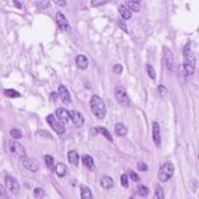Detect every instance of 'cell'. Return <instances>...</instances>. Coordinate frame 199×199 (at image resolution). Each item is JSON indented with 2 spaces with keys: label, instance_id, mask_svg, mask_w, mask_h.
Listing matches in <instances>:
<instances>
[{
  "label": "cell",
  "instance_id": "obj_1",
  "mask_svg": "<svg viewBox=\"0 0 199 199\" xmlns=\"http://www.w3.org/2000/svg\"><path fill=\"white\" fill-rule=\"evenodd\" d=\"M90 108H92L93 114L100 120H102L105 117V114H106V106H105L104 101L101 100V97H98L96 94L92 96L90 98Z\"/></svg>",
  "mask_w": 199,
  "mask_h": 199
},
{
  "label": "cell",
  "instance_id": "obj_2",
  "mask_svg": "<svg viewBox=\"0 0 199 199\" xmlns=\"http://www.w3.org/2000/svg\"><path fill=\"white\" fill-rule=\"evenodd\" d=\"M174 174V165L171 162H165L158 171V179L161 182H167Z\"/></svg>",
  "mask_w": 199,
  "mask_h": 199
},
{
  "label": "cell",
  "instance_id": "obj_3",
  "mask_svg": "<svg viewBox=\"0 0 199 199\" xmlns=\"http://www.w3.org/2000/svg\"><path fill=\"white\" fill-rule=\"evenodd\" d=\"M7 150L9 154H12L13 157H18V158H21L23 159L25 157V150L21 143L16 142V141H11L7 143Z\"/></svg>",
  "mask_w": 199,
  "mask_h": 199
},
{
  "label": "cell",
  "instance_id": "obj_4",
  "mask_svg": "<svg viewBox=\"0 0 199 199\" xmlns=\"http://www.w3.org/2000/svg\"><path fill=\"white\" fill-rule=\"evenodd\" d=\"M47 122L51 125V128L57 133V134H60V135H63L64 133H65V126L60 122V121L54 117L53 114H49L48 117H47Z\"/></svg>",
  "mask_w": 199,
  "mask_h": 199
},
{
  "label": "cell",
  "instance_id": "obj_5",
  "mask_svg": "<svg viewBox=\"0 0 199 199\" xmlns=\"http://www.w3.org/2000/svg\"><path fill=\"white\" fill-rule=\"evenodd\" d=\"M5 186H7V189L9 192H12V194H19L20 191V185L19 182L16 181V178L11 175H7L5 176Z\"/></svg>",
  "mask_w": 199,
  "mask_h": 199
},
{
  "label": "cell",
  "instance_id": "obj_6",
  "mask_svg": "<svg viewBox=\"0 0 199 199\" xmlns=\"http://www.w3.org/2000/svg\"><path fill=\"white\" fill-rule=\"evenodd\" d=\"M115 98H117V101L124 105V106H126V105H129V97H128V93L125 92V89L122 86H117L115 88Z\"/></svg>",
  "mask_w": 199,
  "mask_h": 199
},
{
  "label": "cell",
  "instance_id": "obj_7",
  "mask_svg": "<svg viewBox=\"0 0 199 199\" xmlns=\"http://www.w3.org/2000/svg\"><path fill=\"white\" fill-rule=\"evenodd\" d=\"M163 63L166 65V68H167V70H170V72L174 70V57H173V53L167 48L163 49Z\"/></svg>",
  "mask_w": 199,
  "mask_h": 199
},
{
  "label": "cell",
  "instance_id": "obj_8",
  "mask_svg": "<svg viewBox=\"0 0 199 199\" xmlns=\"http://www.w3.org/2000/svg\"><path fill=\"white\" fill-rule=\"evenodd\" d=\"M69 120H72V122L74 124V126L80 128V126L84 125V115H82L80 112L77 110H72L69 112Z\"/></svg>",
  "mask_w": 199,
  "mask_h": 199
},
{
  "label": "cell",
  "instance_id": "obj_9",
  "mask_svg": "<svg viewBox=\"0 0 199 199\" xmlns=\"http://www.w3.org/2000/svg\"><path fill=\"white\" fill-rule=\"evenodd\" d=\"M56 23H57V25H59L60 29L69 31V23H68V20H66L65 15H64L63 12H57V13H56Z\"/></svg>",
  "mask_w": 199,
  "mask_h": 199
},
{
  "label": "cell",
  "instance_id": "obj_10",
  "mask_svg": "<svg viewBox=\"0 0 199 199\" xmlns=\"http://www.w3.org/2000/svg\"><path fill=\"white\" fill-rule=\"evenodd\" d=\"M21 162H23V166L27 169V170H29V171H37L38 170V162L36 161V159H32V158H23L21 159Z\"/></svg>",
  "mask_w": 199,
  "mask_h": 199
},
{
  "label": "cell",
  "instance_id": "obj_11",
  "mask_svg": "<svg viewBox=\"0 0 199 199\" xmlns=\"http://www.w3.org/2000/svg\"><path fill=\"white\" fill-rule=\"evenodd\" d=\"M54 117H56L61 124H65L69 121V112L64 108H59L56 110V113H54Z\"/></svg>",
  "mask_w": 199,
  "mask_h": 199
},
{
  "label": "cell",
  "instance_id": "obj_12",
  "mask_svg": "<svg viewBox=\"0 0 199 199\" xmlns=\"http://www.w3.org/2000/svg\"><path fill=\"white\" fill-rule=\"evenodd\" d=\"M153 140L156 146H161V129H159V125L157 122H153Z\"/></svg>",
  "mask_w": 199,
  "mask_h": 199
},
{
  "label": "cell",
  "instance_id": "obj_13",
  "mask_svg": "<svg viewBox=\"0 0 199 199\" xmlns=\"http://www.w3.org/2000/svg\"><path fill=\"white\" fill-rule=\"evenodd\" d=\"M179 72H181V74L182 76H191L192 73H194V65H192L191 63H185L183 65H181L179 66Z\"/></svg>",
  "mask_w": 199,
  "mask_h": 199
},
{
  "label": "cell",
  "instance_id": "obj_14",
  "mask_svg": "<svg viewBox=\"0 0 199 199\" xmlns=\"http://www.w3.org/2000/svg\"><path fill=\"white\" fill-rule=\"evenodd\" d=\"M59 96H60V98L63 100L64 104H69L70 102V94H69L68 89H66V86L60 85V88H59Z\"/></svg>",
  "mask_w": 199,
  "mask_h": 199
},
{
  "label": "cell",
  "instance_id": "obj_15",
  "mask_svg": "<svg viewBox=\"0 0 199 199\" xmlns=\"http://www.w3.org/2000/svg\"><path fill=\"white\" fill-rule=\"evenodd\" d=\"M76 64L80 69H86L88 65H89V61H88L86 56H84V54H79V56L76 57Z\"/></svg>",
  "mask_w": 199,
  "mask_h": 199
},
{
  "label": "cell",
  "instance_id": "obj_16",
  "mask_svg": "<svg viewBox=\"0 0 199 199\" xmlns=\"http://www.w3.org/2000/svg\"><path fill=\"white\" fill-rule=\"evenodd\" d=\"M115 134H117L118 137H125L126 134H128V128L122 124V122H118V124H115Z\"/></svg>",
  "mask_w": 199,
  "mask_h": 199
},
{
  "label": "cell",
  "instance_id": "obj_17",
  "mask_svg": "<svg viewBox=\"0 0 199 199\" xmlns=\"http://www.w3.org/2000/svg\"><path fill=\"white\" fill-rule=\"evenodd\" d=\"M100 183H101V186H102V189H112L113 187V185H114V182H113V179L110 178V176H108V175H105V176H102L101 178V181H100Z\"/></svg>",
  "mask_w": 199,
  "mask_h": 199
},
{
  "label": "cell",
  "instance_id": "obj_18",
  "mask_svg": "<svg viewBox=\"0 0 199 199\" xmlns=\"http://www.w3.org/2000/svg\"><path fill=\"white\" fill-rule=\"evenodd\" d=\"M68 159H69L70 165L77 166V165H79V161H80V157H79V154H77V151L70 150V151L68 153Z\"/></svg>",
  "mask_w": 199,
  "mask_h": 199
},
{
  "label": "cell",
  "instance_id": "obj_19",
  "mask_svg": "<svg viewBox=\"0 0 199 199\" xmlns=\"http://www.w3.org/2000/svg\"><path fill=\"white\" fill-rule=\"evenodd\" d=\"M118 11H120V15L122 16V19H124V20H129V19L131 18V12H130V9L126 8L124 4H122V5H120V7H118Z\"/></svg>",
  "mask_w": 199,
  "mask_h": 199
},
{
  "label": "cell",
  "instance_id": "obj_20",
  "mask_svg": "<svg viewBox=\"0 0 199 199\" xmlns=\"http://www.w3.org/2000/svg\"><path fill=\"white\" fill-rule=\"evenodd\" d=\"M80 190H81V199H93L89 187H86V186L82 185V186L80 187Z\"/></svg>",
  "mask_w": 199,
  "mask_h": 199
},
{
  "label": "cell",
  "instance_id": "obj_21",
  "mask_svg": "<svg viewBox=\"0 0 199 199\" xmlns=\"http://www.w3.org/2000/svg\"><path fill=\"white\" fill-rule=\"evenodd\" d=\"M82 163H84V166L88 167V169L94 167V161H93V158L90 156H84V157H82Z\"/></svg>",
  "mask_w": 199,
  "mask_h": 199
},
{
  "label": "cell",
  "instance_id": "obj_22",
  "mask_svg": "<svg viewBox=\"0 0 199 199\" xmlns=\"http://www.w3.org/2000/svg\"><path fill=\"white\" fill-rule=\"evenodd\" d=\"M124 5L128 9H130V12H131V11H135V12H138V11H140V7H141L138 2H126Z\"/></svg>",
  "mask_w": 199,
  "mask_h": 199
},
{
  "label": "cell",
  "instance_id": "obj_23",
  "mask_svg": "<svg viewBox=\"0 0 199 199\" xmlns=\"http://www.w3.org/2000/svg\"><path fill=\"white\" fill-rule=\"evenodd\" d=\"M54 170H56V174L59 176H64L66 174V166L64 163H57L56 167H54Z\"/></svg>",
  "mask_w": 199,
  "mask_h": 199
},
{
  "label": "cell",
  "instance_id": "obj_24",
  "mask_svg": "<svg viewBox=\"0 0 199 199\" xmlns=\"http://www.w3.org/2000/svg\"><path fill=\"white\" fill-rule=\"evenodd\" d=\"M154 199H165V194L161 186L156 187V192H154Z\"/></svg>",
  "mask_w": 199,
  "mask_h": 199
},
{
  "label": "cell",
  "instance_id": "obj_25",
  "mask_svg": "<svg viewBox=\"0 0 199 199\" xmlns=\"http://www.w3.org/2000/svg\"><path fill=\"white\" fill-rule=\"evenodd\" d=\"M9 134H11V137H12L13 140H19V138L23 137V133H21V130H19V129H11Z\"/></svg>",
  "mask_w": 199,
  "mask_h": 199
},
{
  "label": "cell",
  "instance_id": "obj_26",
  "mask_svg": "<svg viewBox=\"0 0 199 199\" xmlns=\"http://www.w3.org/2000/svg\"><path fill=\"white\" fill-rule=\"evenodd\" d=\"M146 70H147V73H149V76L151 77V80H156L157 79V73H156V69L153 68V65H146Z\"/></svg>",
  "mask_w": 199,
  "mask_h": 199
},
{
  "label": "cell",
  "instance_id": "obj_27",
  "mask_svg": "<svg viewBox=\"0 0 199 199\" xmlns=\"http://www.w3.org/2000/svg\"><path fill=\"white\" fill-rule=\"evenodd\" d=\"M45 165H47L48 169L53 170V167H54V161H53V157H52V156H45Z\"/></svg>",
  "mask_w": 199,
  "mask_h": 199
},
{
  "label": "cell",
  "instance_id": "obj_28",
  "mask_svg": "<svg viewBox=\"0 0 199 199\" xmlns=\"http://www.w3.org/2000/svg\"><path fill=\"white\" fill-rule=\"evenodd\" d=\"M33 195H35L36 199H41L44 195H45V192H44V190L40 189V187H36V189L33 190Z\"/></svg>",
  "mask_w": 199,
  "mask_h": 199
},
{
  "label": "cell",
  "instance_id": "obj_29",
  "mask_svg": "<svg viewBox=\"0 0 199 199\" xmlns=\"http://www.w3.org/2000/svg\"><path fill=\"white\" fill-rule=\"evenodd\" d=\"M4 94L7 97H20V93L16 92L15 89H5L4 90Z\"/></svg>",
  "mask_w": 199,
  "mask_h": 199
},
{
  "label": "cell",
  "instance_id": "obj_30",
  "mask_svg": "<svg viewBox=\"0 0 199 199\" xmlns=\"http://www.w3.org/2000/svg\"><path fill=\"white\" fill-rule=\"evenodd\" d=\"M138 194L141 196H147L149 195V189L146 186H140L138 187Z\"/></svg>",
  "mask_w": 199,
  "mask_h": 199
},
{
  "label": "cell",
  "instance_id": "obj_31",
  "mask_svg": "<svg viewBox=\"0 0 199 199\" xmlns=\"http://www.w3.org/2000/svg\"><path fill=\"white\" fill-rule=\"evenodd\" d=\"M97 131H100V133H102V134H104L105 137H106V138H108V140H109L110 142H112V141H113V138H112V135H110V133H109V130H106V129H105V128H98V129H97Z\"/></svg>",
  "mask_w": 199,
  "mask_h": 199
},
{
  "label": "cell",
  "instance_id": "obj_32",
  "mask_svg": "<svg viewBox=\"0 0 199 199\" xmlns=\"http://www.w3.org/2000/svg\"><path fill=\"white\" fill-rule=\"evenodd\" d=\"M121 185H122L124 187L129 186V179H128V175H126V174H124L122 176H121Z\"/></svg>",
  "mask_w": 199,
  "mask_h": 199
},
{
  "label": "cell",
  "instance_id": "obj_33",
  "mask_svg": "<svg viewBox=\"0 0 199 199\" xmlns=\"http://www.w3.org/2000/svg\"><path fill=\"white\" fill-rule=\"evenodd\" d=\"M113 72L114 73H122V65H120V64H115L114 66H113Z\"/></svg>",
  "mask_w": 199,
  "mask_h": 199
},
{
  "label": "cell",
  "instance_id": "obj_34",
  "mask_svg": "<svg viewBox=\"0 0 199 199\" xmlns=\"http://www.w3.org/2000/svg\"><path fill=\"white\" fill-rule=\"evenodd\" d=\"M129 176H130V178L134 181V182H138V181H140V176H138V175L134 173V171H129Z\"/></svg>",
  "mask_w": 199,
  "mask_h": 199
},
{
  "label": "cell",
  "instance_id": "obj_35",
  "mask_svg": "<svg viewBox=\"0 0 199 199\" xmlns=\"http://www.w3.org/2000/svg\"><path fill=\"white\" fill-rule=\"evenodd\" d=\"M36 4H37V7H40V8H47L51 3H49V2H37Z\"/></svg>",
  "mask_w": 199,
  "mask_h": 199
},
{
  "label": "cell",
  "instance_id": "obj_36",
  "mask_svg": "<svg viewBox=\"0 0 199 199\" xmlns=\"http://www.w3.org/2000/svg\"><path fill=\"white\" fill-rule=\"evenodd\" d=\"M138 169H140L141 171H146L147 166H146V163H143V162H138Z\"/></svg>",
  "mask_w": 199,
  "mask_h": 199
},
{
  "label": "cell",
  "instance_id": "obj_37",
  "mask_svg": "<svg viewBox=\"0 0 199 199\" xmlns=\"http://www.w3.org/2000/svg\"><path fill=\"white\" fill-rule=\"evenodd\" d=\"M0 196H2V199H7V194H5V190L2 185H0Z\"/></svg>",
  "mask_w": 199,
  "mask_h": 199
},
{
  "label": "cell",
  "instance_id": "obj_38",
  "mask_svg": "<svg viewBox=\"0 0 199 199\" xmlns=\"http://www.w3.org/2000/svg\"><path fill=\"white\" fill-rule=\"evenodd\" d=\"M158 92H161V94H166V93H167V89H166L163 85H159L158 86Z\"/></svg>",
  "mask_w": 199,
  "mask_h": 199
},
{
  "label": "cell",
  "instance_id": "obj_39",
  "mask_svg": "<svg viewBox=\"0 0 199 199\" xmlns=\"http://www.w3.org/2000/svg\"><path fill=\"white\" fill-rule=\"evenodd\" d=\"M105 3H106V2H104V0H102V2H100V0H93L92 5H104Z\"/></svg>",
  "mask_w": 199,
  "mask_h": 199
},
{
  "label": "cell",
  "instance_id": "obj_40",
  "mask_svg": "<svg viewBox=\"0 0 199 199\" xmlns=\"http://www.w3.org/2000/svg\"><path fill=\"white\" fill-rule=\"evenodd\" d=\"M57 97H59V93H52V94H51V100H53V101H54V100H57Z\"/></svg>",
  "mask_w": 199,
  "mask_h": 199
},
{
  "label": "cell",
  "instance_id": "obj_41",
  "mask_svg": "<svg viewBox=\"0 0 199 199\" xmlns=\"http://www.w3.org/2000/svg\"><path fill=\"white\" fill-rule=\"evenodd\" d=\"M117 24H118V25H120V27H121V28H122V29H124L125 32H128V29H126V27H125V25H124L122 23H121V21H118V23H117Z\"/></svg>",
  "mask_w": 199,
  "mask_h": 199
},
{
  "label": "cell",
  "instance_id": "obj_42",
  "mask_svg": "<svg viewBox=\"0 0 199 199\" xmlns=\"http://www.w3.org/2000/svg\"><path fill=\"white\" fill-rule=\"evenodd\" d=\"M15 5H16L18 8H23V4H21L20 2H15Z\"/></svg>",
  "mask_w": 199,
  "mask_h": 199
},
{
  "label": "cell",
  "instance_id": "obj_43",
  "mask_svg": "<svg viewBox=\"0 0 199 199\" xmlns=\"http://www.w3.org/2000/svg\"><path fill=\"white\" fill-rule=\"evenodd\" d=\"M56 3H57L59 5H65V4H66V2H56Z\"/></svg>",
  "mask_w": 199,
  "mask_h": 199
},
{
  "label": "cell",
  "instance_id": "obj_44",
  "mask_svg": "<svg viewBox=\"0 0 199 199\" xmlns=\"http://www.w3.org/2000/svg\"><path fill=\"white\" fill-rule=\"evenodd\" d=\"M130 199H133V198H130Z\"/></svg>",
  "mask_w": 199,
  "mask_h": 199
}]
</instances>
